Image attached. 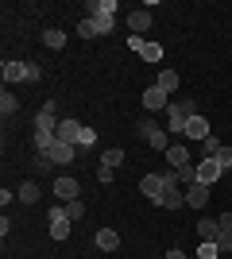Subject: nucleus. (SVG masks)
Returning a JSON list of instances; mask_svg holds the SVG:
<instances>
[{
    "mask_svg": "<svg viewBox=\"0 0 232 259\" xmlns=\"http://www.w3.org/2000/svg\"><path fill=\"white\" fill-rule=\"evenodd\" d=\"M194 116H198V112H194V101H174V105L166 108V132H170V136H182Z\"/></svg>",
    "mask_w": 232,
    "mask_h": 259,
    "instance_id": "obj_1",
    "label": "nucleus"
},
{
    "mask_svg": "<svg viewBox=\"0 0 232 259\" xmlns=\"http://www.w3.org/2000/svg\"><path fill=\"white\" fill-rule=\"evenodd\" d=\"M135 128H140V136H144V140L151 143L155 151H163V155H166V147H170V132H163V128H159V124H155L151 116H144L140 124H135Z\"/></svg>",
    "mask_w": 232,
    "mask_h": 259,
    "instance_id": "obj_2",
    "label": "nucleus"
},
{
    "mask_svg": "<svg viewBox=\"0 0 232 259\" xmlns=\"http://www.w3.org/2000/svg\"><path fill=\"white\" fill-rule=\"evenodd\" d=\"M47 221H51V240H66V236H70V217H66V205H62V201H58V205H51Z\"/></svg>",
    "mask_w": 232,
    "mask_h": 259,
    "instance_id": "obj_3",
    "label": "nucleus"
},
{
    "mask_svg": "<svg viewBox=\"0 0 232 259\" xmlns=\"http://www.w3.org/2000/svg\"><path fill=\"white\" fill-rule=\"evenodd\" d=\"M35 132L58 136V105H55V101H47V105L39 108V116H35Z\"/></svg>",
    "mask_w": 232,
    "mask_h": 259,
    "instance_id": "obj_4",
    "label": "nucleus"
},
{
    "mask_svg": "<svg viewBox=\"0 0 232 259\" xmlns=\"http://www.w3.org/2000/svg\"><path fill=\"white\" fill-rule=\"evenodd\" d=\"M74 155H77V147L74 143H66V140H55V147L43 155V159H51L55 166H66V162H74Z\"/></svg>",
    "mask_w": 232,
    "mask_h": 259,
    "instance_id": "obj_5",
    "label": "nucleus"
},
{
    "mask_svg": "<svg viewBox=\"0 0 232 259\" xmlns=\"http://www.w3.org/2000/svg\"><path fill=\"white\" fill-rule=\"evenodd\" d=\"M140 105H144L147 112H163V108H170V97H166V93H163L159 85H151V89H144Z\"/></svg>",
    "mask_w": 232,
    "mask_h": 259,
    "instance_id": "obj_6",
    "label": "nucleus"
},
{
    "mask_svg": "<svg viewBox=\"0 0 232 259\" xmlns=\"http://www.w3.org/2000/svg\"><path fill=\"white\" fill-rule=\"evenodd\" d=\"M221 174H224V166L217 159H198V182L213 186V182H221Z\"/></svg>",
    "mask_w": 232,
    "mask_h": 259,
    "instance_id": "obj_7",
    "label": "nucleus"
},
{
    "mask_svg": "<svg viewBox=\"0 0 232 259\" xmlns=\"http://www.w3.org/2000/svg\"><path fill=\"white\" fill-rule=\"evenodd\" d=\"M209 190H213V186H205V182L186 186V205L190 209H205V205H209Z\"/></svg>",
    "mask_w": 232,
    "mask_h": 259,
    "instance_id": "obj_8",
    "label": "nucleus"
},
{
    "mask_svg": "<svg viewBox=\"0 0 232 259\" xmlns=\"http://www.w3.org/2000/svg\"><path fill=\"white\" fill-rule=\"evenodd\" d=\"M55 197H62V205H66V201H77V197H81L77 178H55Z\"/></svg>",
    "mask_w": 232,
    "mask_h": 259,
    "instance_id": "obj_9",
    "label": "nucleus"
},
{
    "mask_svg": "<svg viewBox=\"0 0 232 259\" xmlns=\"http://www.w3.org/2000/svg\"><path fill=\"white\" fill-rule=\"evenodd\" d=\"M163 174H144V178H140V194L144 197H151V201H159V197H163Z\"/></svg>",
    "mask_w": 232,
    "mask_h": 259,
    "instance_id": "obj_10",
    "label": "nucleus"
},
{
    "mask_svg": "<svg viewBox=\"0 0 232 259\" xmlns=\"http://www.w3.org/2000/svg\"><path fill=\"white\" fill-rule=\"evenodd\" d=\"M151 23H155V16H151L147 8H135V12H128V31H132V35H144L147 27H151Z\"/></svg>",
    "mask_w": 232,
    "mask_h": 259,
    "instance_id": "obj_11",
    "label": "nucleus"
},
{
    "mask_svg": "<svg viewBox=\"0 0 232 259\" xmlns=\"http://www.w3.org/2000/svg\"><path fill=\"white\" fill-rule=\"evenodd\" d=\"M198 236H201V244H217V240H221V225H217L213 217H201L198 221Z\"/></svg>",
    "mask_w": 232,
    "mask_h": 259,
    "instance_id": "obj_12",
    "label": "nucleus"
},
{
    "mask_svg": "<svg viewBox=\"0 0 232 259\" xmlns=\"http://www.w3.org/2000/svg\"><path fill=\"white\" fill-rule=\"evenodd\" d=\"M0 74H4V85H12V81H27V62H4L0 66Z\"/></svg>",
    "mask_w": 232,
    "mask_h": 259,
    "instance_id": "obj_13",
    "label": "nucleus"
},
{
    "mask_svg": "<svg viewBox=\"0 0 232 259\" xmlns=\"http://www.w3.org/2000/svg\"><path fill=\"white\" fill-rule=\"evenodd\" d=\"M155 205H159V209H182V205H186V190L170 186V190H163V197H159Z\"/></svg>",
    "mask_w": 232,
    "mask_h": 259,
    "instance_id": "obj_14",
    "label": "nucleus"
},
{
    "mask_svg": "<svg viewBox=\"0 0 232 259\" xmlns=\"http://www.w3.org/2000/svg\"><path fill=\"white\" fill-rule=\"evenodd\" d=\"M182 136H190V140H198V143H201V140H209V120L198 112V116L186 124V132H182Z\"/></svg>",
    "mask_w": 232,
    "mask_h": 259,
    "instance_id": "obj_15",
    "label": "nucleus"
},
{
    "mask_svg": "<svg viewBox=\"0 0 232 259\" xmlns=\"http://www.w3.org/2000/svg\"><path fill=\"white\" fill-rule=\"evenodd\" d=\"M166 162H170V170H182V166H190V151L182 143H170L166 147Z\"/></svg>",
    "mask_w": 232,
    "mask_h": 259,
    "instance_id": "obj_16",
    "label": "nucleus"
},
{
    "mask_svg": "<svg viewBox=\"0 0 232 259\" xmlns=\"http://www.w3.org/2000/svg\"><path fill=\"white\" fill-rule=\"evenodd\" d=\"M97 248L101 251H116L120 248V232H116V228H97Z\"/></svg>",
    "mask_w": 232,
    "mask_h": 259,
    "instance_id": "obj_17",
    "label": "nucleus"
},
{
    "mask_svg": "<svg viewBox=\"0 0 232 259\" xmlns=\"http://www.w3.org/2000/svg\"><path fill=\"white\" fill-rule=\"evenodd\" d=\"M81 128H85V124H77V120H58V140H66V143H74V147H77Z\"/></svg>",
    "mask_w": 232,
    "mask_h": 259,
    "instance_id": "obj_18",
    "label": "nucleus"
},
{
    "mask_svg": "<svg viewBox=\"0 0 232 259\" xmlns=\"http://www.w3.org/2000/svg\"><path fill=\"white\" fill-rule=\"evenodd\" d=\"M155 85H159V89H163V93H166V97H170V93H174V89L182 85V77H178L174 70H163V74H159V81H155Z\"/></svg>",
    "mask_w": 232,
    "mask_h": 259,
    "instance_id": "obj_19",
    "label": "nucleus"
},
{
    "mask_svg": "<svg viewBox=\"0 0 232 259\" xmlns=\"http://www.w3.org/2000/svg\"><path fill=\"white\" fill-rule=\"evenodd\" d=\"M89 16H116V0H89Z\"/></svg>",
    "mask_w": 232,
    "mask_h": 259,
    "instance_id": "obj_20",
    "label": "nucleus"
},
{
    "mask_svg": "<svg viewBox=\"0 0 232 259\" xmlns=\"http://www.w3.org/2000/svg\"><path fill=\"white\" fill-rule=\"evenodd\" d=\"M43 43L51 47V51H62V47H66V31H58V27H47V31H43Z\"/></svg>",
    "mask_w": 232,
    "mask_h": 259,
    "instance_id": "obj_21",
    "label": "nucleus"
},
{
    "mask_svg": "<svg viewBox=\"0 0 232 259\" xmlns=\"http://www.w3.org/2000/svg\"><path fill=\"white\" fill-rule=\"evenodd\" d=\"M16 201H23V205H35L39 201V182H23L20 194H16Z\"/></svg>",
    "mask_w": 232,
    "mask_h": 259,
    "instance_id": "obj_22",
    "label": "nucleus"
},
{
    "mask_svg": "<svg viewBox=\"0 0 232 259\" xmlns=\"http://www.w3.org/2000/svg\"><path fill=\"white\" fill-rule=\"evenodd\" d=\"M16 108H20V101L8 93V85H4V93H0V112H4V120L8 116H16Z\"/></svg>",
    "mask_w": 232,
    "mask_h": 259,
    "instance_id": "obj_23",
    "label": "nucleus"
},
{
    "mask_svg": "<svg viewBox=\"0 0 232 259\" xmlns=\"http://www.w3.org/2000/svg\"><path fill=\"white\" fill-rule=\"evenodd\" d=\"M221 147H224V143L217 140V136H209V140H201V159H217V155H221Z\"/></svg>",
    "mask_w": 232,
    "mask_h": 259,
    "instance_id": "obj_24",
    "label": "nucleus"
},
{
    "mask_svg": "<svg viewBox=\"0 0 232 259\" xmlns=\"http://www.w3.org/2000/svg\"><path fill=\"white\" fill-rule=\"evenodd\" d=\"M140 58H144V62H159V58H163V47L159 43H144L140 47Z\"/></svg>",
    "mask_w": 232,
    "mask_h": 259,
    "instance_id": "obj_25",
    "label": "nucleus"
},
{
    "mask_svg": "<svg viewBox=\"0 0 232 259\" xmlns=\"http://www.w3.org/2000/svg\"><path fill=\"white\" fill-rule=\"evenodd\" d=\"M120 162H124V147H109L101 155V166H120Z\"/></svg>",
    "mask_w": 232,
    "mask_h": 259,
    "instance_id": "obj_26",
    "label": "nucleus"
},
{
    "mask_svg": "<svg viewBox=\"0 0 232 259\" xmlns=\"http://www.w3.org/2000/svg\"><path fill=\"white\" fill-rule=\"evenodd\" d=\"M58 136H47V132H35V147H39V155H47L51 147H55Z\"/></svg>",
    "mask_w": 232,
    "mask_h": 259,
    "instance_id": "obj_27",
    "label": "nucleus"
},
{
    "mask_svg": "<svg viewBox=\"0 0 232 259\" xmlns=\"http://www.w3.org/2000/svg\"><path fill=\"white\" fill-rule=\"evenodd\" d=\"M93 143H97V132H93V128H81V136H77V151H89Z\"/></svg>",
    "mask_w": 232,
    "mask_h": 259,
    "instance_id": "obj_28",
    "label": "nucleus"
},
{
    "mask_svg": "<svg viewBox=\"0 0 232 259\" xmlns=\"http://www.w3.org/2000/svg\"><path fill=\"white\" fill-rule=\"evenodd\" d=\"M89 20L97 23V35H109V31H112V23H116V16H89Z\"/></svg>",
    "mask_w": 232,
    "mask_h": 259,
    "instance_id": "obj_29",
    "label": "nucleus"
},
{
    "mask_svg": "<svg viewBox=\"0 0 232 259\" xmlns=\"http://www.w3.org/2000/svg\"><path fill=\"white\" fill-rule=\"evenodd\" d=\"M77 35H81V39H97V23H93V20L85 16V20L77 23Z\"/></svg>",
    "mask_w": 232,
    "mask_h": 259,
    "instance_id": "obj_30",
    "label": "nucleus"
},
{
    "mask_svg": "<svg viewBox=\"0 0 232 259\" xmlns=\"http://www.w3.org/2000/svg\"><path fill=\"white\" fill-rule=\"evenodd\" d=\"M66 217H70V221H81V217H85V205H81V197H77V201H66Z\"/></svg>",
    "mask_w": 232,
    "mask_h": 259,
    "instance_id": "obj_31",
    "label": "nucleus"
},
{
    "mask_svg": "<svg viewBox=\"0 0 232 259\" xmlns=\"http://www.w3.org/2000/svg\"><path fill=\"white\" fill-rule=\"evenodd\" d=\"M221 255H224V251L217 248V244H201V248H198V259H221Z\"/></svg>",
    "mask_w": 232,
    "mask_h": 259,
    "instance_id": "obj_32",
    "label": "nucleus"
},
{
    "mask_svg": "<svg viewBox=\"0 0 232 259\" xmlns=\"http://www.w3.org/2000/svg\"><path fill=\"white\" fill-rule=\"evenodd\" d=\"M217 225H221V236H232V209H224V213L217 217Z\"/></svg>",
    "mask_w": 232,
    "mask_h": 259,
    "instance_id": "obj_33",
    "label": "nucleus"
},
{
    "mask_svg": "<svg viewBox=\"0 0 232 259\" xmlns=\"http://www.w3.org/2000/svg\"><path fill=\"white\" fill-rule=\"evenodd\" d=\"M217 162L224 166V174L232 170V147H221V155H217Z\"/></svg>",
    "mask_w": 232,
    "mask_h": 259,
    "instance_id": "obj_34",
    "label": "nucleus"
},
{
    "mask_svg": "<svg viewBox=\"0 0 232 259\" xmlns=\"http://www.w3.org/2000/svg\"><path fill=\"white\" fill-rule=\"evenodd\" d=\"M43 77V66H35V62H27V81H39Z\"/></svg>",
    "mask_w": 232,
    "mask_h": 259,
    "instance_id": "obj_35",
    "label": "nucleus"
},
{
    "mask_svg": "<svg viewBox=\"0 0 232 259\" xmlns=\"http://www.w3.org/2000/svg\"><path fill=\"white\" fill-rule=\"evenodd\" d=\"M97 178L101 182H112V166H97Z\"/></svg>",
    "mask_w": 232,
    "mask_h": 259,
    "instance_id": "obj_36",
    "label": "nucleus"
},
{
    "mask_svg": "<svg viewBox=\"0 0 232 259\" xmlns=\"http://www.w3.org/2000/svg\"><path fill=\"white\" fill-rule=\"evenodd\" d=\"M166 259H190V255H186V251H178V248H170V251H166Z\"/></svg>",
    "mask_w": 232,
    "mask_h": 259,
    "instance_id": "obj_37",
    "label": "nucleus"
},
{
    "mask_svg": "<svg viewBox=\"0 0 232 259\" xmlns=\"http://www.w3.org/2000/svg\"><path fill=\"white\" fill-rule=\"evenodd\" d=\"M194 259H198V255H194Z\"/></svg>",
    "mask_w": 232,
    "mask_h": 259,
    "instance_id": "obj_38",
    "label": "nucleus"
}]
</instances>
